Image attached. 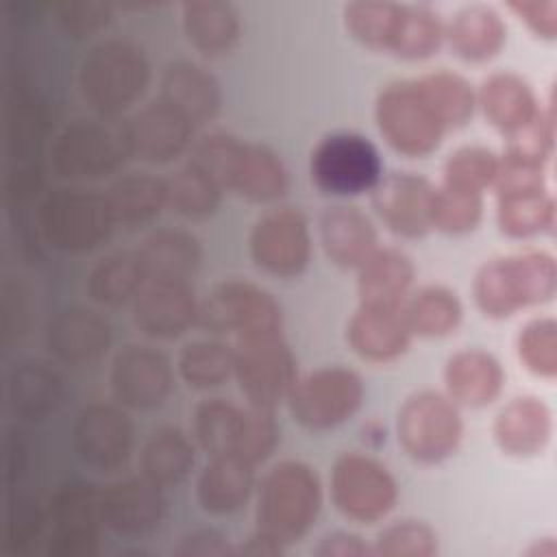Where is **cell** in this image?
<instances>
[{
    "label": "cell",
    "instance_id": "cell-22",
    "mask_svg": "<svg viewBox=\"0 0 557 557\" xmlns=\"http://www.w3.org/2000/svg\"><path fill=\"white\" fill-rule=\"evenodd\" d=\"M165 490L146 479L126 476L102 490L104 529L120 537H141L152 533L168 509Z\"/></svg>",
    "mask_w": 557,
    "mask_h": 557
},
{
    "label": "cell",
    "instance_id": "cell-13",
    "mask_svg": "<svg viewBox=\"0 0 557 557\" xmlns=\"http://www.w3.org/2000/svg\"><path fill=\"white\" fill-rule=\"evenodd\" d=\"M233 352V376L248 405L274 409L287 400L298 374L296 357L281 333L235 339Z\"/></svg>",
    "mask_w": 557,
    "mask_h": 557
},
{
    "label": "cell",
    "instance_id": "cell-38",
    "mask_svg": "<svg viewBox=\"0 0 557 557\" xmlns=\"http://www.w3.org/2000/svg\"><path fill=\"white\" fill-rule=\"evenodd\" d=\"M246 429V407L224 398H207L194 411V437L209 457L237 455Z\"/></svg>",
    "mask_w": 557,
    "mask_h": 557
},
{
    "label": "cell",
    "instance_id": "cell-21",
    "mask_svg": "<svg viewBox=\"0 0 557 557\" xmlns=\"http://www.w3.org/2000/svg\"><path fill=\"white\" fill-rule=\"evenodd\" d=\"M113 331L104 315L89 307L72 305L57 311L44 331L46 350L61 363L89 366L111 348Z\"/></svg>",
    "mask_w": 557,
    "mask_h": 557
},
{
    "label": "cell",
    "instance_id": "cell-15",
    "mask_svg": "<svg viewBox=\"0 0 557 557\" xmlns=\"http://www.w3.org/2000/svg\"><path fill=\"white\" fill-rule=\"evenodd\" d=\"M248 252L268 276H300L311 261V233L305 215L289 207L268 211L250 231Z\"/></svg>",
    "mask_w": 557,
    "mask_h": 557
},
{
    "label": "cell",
    "instance_id": "cell-36",
    "mask_svg": "<svg viewBox=\"0 0 557 557\" xmlns=\"http://www.w3.org/2000/svg\"><path fill=\"white\" fill-rule=\"evenodd\" d=\"M148 274L135 250H117L100 259L87 276L89 298L107 309L131 305L146 285Z\"/></svg>",
    "mask_w": 557,
    "mask_h": 557
},
{
    "label": "cell",
    "instance_id": "cell-6",
    "mask_svg": "<svg viewBox=\"0 0 557 557\" xmlns=\"http://www.w3.org/2000/svg\"><path fill=\"white\" fill-rule=\"evenodd\" d=\"M133 157L126 122L107 117L74 120L63 126L50 146L57 176L67 181H96L115 174Z\"/></svg>",
    "mask_w": 557,
    "mask_h": 557
},
{
    "label": "cell",
    "instance_id": "cell-16",
    "mask_svg": "<svg viewBox=\"0 0 557 557\" xmlns=\"http://www.w3.org/2000/svg\"><path fill=\"white\" fill-rule=\"evenodd\" d=\"M76 457L94 472H115L133 455L135 426L122 405L91 403L81 409L72 429Z\"/></svg>",
    "mask_w": 557,
    "mask_h": 557
},
{
    "label": "cell",
    "instance_id": "cell-27",
    "mask_svg": "<svg viewBox=\"0 0 557 557\" xmlns=\"http://www.w3.org/2000/svg\"><path fill=\"white\" fill-rule=\"evenodd\" d=\"M492 433L505 455L535 457L550 442L553 413L537 396H516L496 413Z\"/></svg>",
    "mask_w": 557,
    "mask_h": 557
},
{
    "label": "cell",
    "instance_id": "cell-49",
    "mask_svg": "<svg viewBox=\"0 0 557 557\" xmlns=\"http://www.w3.org/2000/svg\"><path fill=\"white\" fill-rule=\"evenodd\" d=\"M372 548L374 555L383 557H433L437 553V533L422 520L405 518L387 524Z\"/></svg>",
    "mask_w": 557,
    "mask_h": 557
},
{
    "label": "cell",
    "instance_id": "cell-29",
    "mask_svg": "<svg viewBox=\"0 0 557 557\" xmlns=\"http://www.w3.org/2000/svg\"><path fill=\"white\" fill-rule=\"evenodd\" d=\"M476 104L481 107L485 120L505 137L527 126L542 109L531 83L524 76L507 70L494 72L481 83Z\"/></svg>",
    "mask_w": 557,
    "mask_h": 557
},
{
    "label": "cell",
    "instance_id": "cell-56",
    "mask_svg": "<svg viewBox=\"0 0 557 557\" xmlns=\"http://www.w3.org/2000/svg\"><path fill=\"white\" fill-rule=\"evenodd\" d=\"M313 553L320 557H363L374 555V548L350 531H333L320 540Z\"/></svg>",
    "mask_w": 557,
    "mask_h": 557
},
{
    "label": "cell",
    "instance_id": "cell-23",
    "mask_svg": "<svg viewBox=\"0 0 557 557\" xmlns=\"http://www.w3.org/2000/svg\"><path fill=\"white\" fill-rule=\"evenodd\" d=\"M411 331L403 307L359 305L346 324V342L352 352L370 363H389L411 346Z\"/></svg>",
    "mask_w": 557,
    "mask_h": 557
},
{
    "label": "cell",
    "instance_id": "cell-31",
    "mask_svg": "<svg viewBox=\"0 0 557 557\" xmlns=\"http://www.w3.org/2000/svg\"><path fill=\"white\" fill-rule=\"evenodd\" d=\"M446 44L466 63H487L507 44V24L490 4H468L446 24Z\"/></svg>",
    "mask_w": 557,
    "mask_h": 557
},
{
    "label": "cell",
    "instance_id": "cell-20",
    "mask_svg": "<svg viewBox=\"0 0 557 557\" xmlns=\"http://www.w3.org/2000/svg\"><path fill=\"white\" fill-rule=\"evenodd\" d=\"M124 122L133 157L152 165H165L178 159L189 148L196 128L161 98L139 107Z\"/></svg>",
    "mask_w": 557,
    "mask_h": 557
},
{
    "label": "cell",
    "instance_id": "cell-17",
    "mask_svg": "<svg viewBox=\"0 0 557 557\" xmlns=\"http://www.w3.org/2000/svg\"><path fill=\"white\" fill-rule=\"evenodd\" d=\"M111 392L124 409H159L174 389V368L165 352L148 344L120 348L109 370Z\"/></svg>",
    "mask_w": 557,
    "mask_h": 557
},
{
    "label": "cell",
    "instance_id": "cell-1",
    "mask_svg": "<svg viewBox=\"0 0 557 557\" xmlns=\"http://www.w3.org/2000/svg\"><path fill=\"white\" fill-rule=\"evenodd\" d=\"M322 509V483L305 461L274 463L257 485L255 533L278 553L300 542Z\"/></svg>",
    "mask_w": 557,
    "mask_h": 557
},
{
    "label": "cell",
    "instance_id": "cell-40",
    "mask_svg": "<svg viewBox=\"0 0 557 557\" xmlns=\"http://www.w3.org/2000/svg\"><path fill=\"white\" fill-rule=\"evenodd\" d=\"M413 85L446 131L466 126L474 115L476 91L461 74L450 70H435L413 78Z\"/></svg>",
    "mask_w": 557,
    "mask_h": 557
},
{
    "label": "cell",
    "instance_id": "cell-34",
    "mask_svg": "<svg viewBox=\"0 0 557 557\" xmlns=\"http://www.w3.org/2000/svg\"><path fill=\"white\" fill-rule=\"evenodd\" d=\"M148 281H189L202 263L200 239L185 228H154L137 248Z\"/></svg>",
    "mask_w": 557,
    "mask_h": 557
},
{
    "label": "cell",
    "instance_id": "cell-30",
    "mask_svg": "<svg viewBox=\"0 0 557 557\" xmlns=\"http://www.w3.org/2000/svg\"><path fill=\"white\" fill-rule=\"evenodd\" d=\"M181 24L189 46L209 59L228 54L242 39L239 11L226 0L183 2Z\"/></svg>",
    "mask_w": 557,
    "mask_h": 557
},
{
    "label": "cell",
    "instance_id": "cell-11",
    "mask_svg": "<svg viewBox=\"0 0 557 557\" xmlns=\"http://www.w3.org/2000/svg\"><path fill=\"white\" fill-rule=\"evenodd\" d=\"M361 376L344 366H324L298 376L287 407L292 418L309 431H331L348 422L363 405Z\"/></svg>",
    "mask_w": 557,
    "mask_h": 557
},
{
    "label": "cell",
    "instance_id": "cell-57",
    "mask_svg": "<svg viewBox=\"0 0 557 557\" xmlns=\"http://www.w3.org/2000/svg\"><path fill=\"white\" fill-rule=\"evenodd\" d=\"M24 468H26V448L20 442V437L17 440L9 437V442H7V479H9V483H13L15 476L20 479Z\"/></svg>",
    "mask_w": 557,
    "mask_h": 557
},
{
    "label": "cell",
    "instance_id": "cell-7",
    "mask_svg": "<svg viewBox=\"0 0 557 557\" xmlns=\"http://www.w3.org/2000/svg\"><path fill=\"white\" fill-rule=\"evenodd\" d=\"M396 437L418 463H440L457 453L463 440L459 407L440 392L422 389L405 398L396 413Z\"/></svg>",
    "mask_w": 557,
    "mask_h": 557
},
{
    "label": "cell",
    "instance_id": "cell-52",
    "mask_svg": "<svg viewBox=\"0 0 557 557\" xmlns=\"http://www.w3.org/2000/svg\"><path fill=\"white\" fill-rule=\"evenodd\" d=\"M278 444V424L274 420V409L246 407V429L239 448V457L259 466L265 461Z\"/></svg>",
    "mask_w": 557,
    "mask_h": 557
},
{
    "label": "cell",
    "instance_id": "cell-5",
    "mask_svg": "<svg viewBox=\"0 0 557 557\" xmlns=\"http://www.w3.org/2000/svg\"><path fill=\"white\" fill-rule=\"evenodd\" d=\"M115 220L104 194L78 187L50 191L37 209V231L41 239L65 255H85L104 244Z\"/></svg>",
    "mask_w": 557,
    "mask_h": 557
},
{
    "label": "cell",
    "instance_id": "cell-39",
    "mask_svg": "<svg viewBox=\"0 0 557 557\" xmlns=\"http://www.w3.org/2000/svg\"><path fill=\"white\" fill-rule=\"evenodd\" d=\"M403 315L418 337H446L457 331L463 318L459 296L444 285H426L403 302Z\"/></svg>",
    "mask_w": 557,
    "mask_h": 557
},
{
    "label": "cell",
    "instance_id": "cell-55",
    "mask_svg": "<svg viewBox=\"0 0 557 557\" xmlns=\"http://www.w3.org/2000/svg\"><path fill=\"white\" fill-rule=\"evenodd\" d=\"M178 555H196V557H209V555H233L237 548L231 544L228 535L218 529H196L181 537V544L176 548Z\"/></svg>",
    "mask_w": 557,
    "mask_h": 557
},
{
    "label": "cell",
    "instance_id": "cell-2",
    "mask_svg": "<svg viewBox=\"0 0 557 557\" xmlns=\"http://www.w3.org/2000/svg\"><path fill=\"white\" fill-rule=\"evenodd\" d=\"M222 189L268 205L285 196L289 176L283 159L265 144L244 141L231 133H211L196 144L194 157Z\"/></svg>",
    "mask_w": 557,
    "mask_h": 557
},
{
    "label": "cell",
    "instance_id": "cell-4",
    "mask_svg": "<svg viewBox=\"0 0 557 557\" xmlns=\"http://www.w3.org/2000/svg\"><path fill=\"white\" fill-rule=\"evenodd\" d=\"M557 292V263L546 250H524L487 259L474 274L479 311L505 320L522 309L550 302Z\"/></svg>",
    "mask_w": 557,
    "mask_h": 557
},
{
    "label": "cell",
    "instance_id": "cell-25",
    "mask_svg": "<svg viewBox=\"0 0 557 557\" xmlns=\"http://www.w3.org/2000/svg\"><path fill=\"white\" fill-rule=\"evenodd\" d=\"M505 385L500 361L483 348H463L444 363L446 396L457 407L481 409L492 405Z\"/></svg>",
    "mask_w": 557,
    "mask_h": 557
},
{
    "label": "cell",
    "instance_id": "cell-35",
    "mask_svg": "<svg viewBox=\"0 0 557 557\" xmlns=\"http://www.w3.org/2000/svg\"><path fill=\"white\" fill-rule=\"evenodd\" d=\"M104 196L117 226H144L168 207V178L150 172L124 174L111 183Z\"/></svg>",
    "mask_w": 557,
    "mask_h": 557
},
{
    "label": "cell",
    "instance_id": "cell-45",
    "mask_svg": "<svg viewBox=\"0 0 557 557\" xmlns=\"http://www.w3.org/2000/svg\"><path fill=\"white\" fill-rule=\"evenodd\" d=\"M403 13L400 2L387 0H357L344 4L342 17L348 35L372 52H389L398 20Z\"/></svg>",
    "mask_w": 557,
    "mask_h": 557
},
{
    "label": "cell",
    "instance_id": "cell-12",
    "mask_svg": "<svg viewBox=\"0 0 557 557\" xmlns=\"http://www.w3.org/2000/svg\"><path fill=\"white\" fill-rule=\"evenodd\" d=\"M331 500L357 524L383 520L398 500V483L389 468L363 453H344L331 470Z\"/></svg>",
    "mask_w": 557,
    "mask_h": 557
},
{
    "label": "cell",
    "instance_id": "cell-3",
    "mask_svg": "<svg viewBox=\"0 0 557 557\" xmlns=\"http://www.w3.org/2000/svg\"><path fill=\"white\" fill-rule=\"evenodd\" d=\"M152 67L146 50L131 39L94 44L78 65V89L98 117L115 120L148 91Z\"/></svg>",
    "mask_w": 557,
    "mask_h": 557
},
{
    "label": "cell",
    "instance_id": "cell-42",
    "mask_svg": "<svg viewBox=\"0 0 557 557\" xmlns=\"http://www.w3.org/2000/svg\"><path fill=\"white\" fill-rule=\"evenodd\" d=\"M235 370L233 346L220 339H194L183 346L176 359V372L191 389H215L224 385Z\"/></svg>",
    "mask_w": 557,
    "mask_h": 557
},
{
    "label": "cell",
    "instance_id": "cell-44",
    "mask_svg": "<svg viewBox=\"0 0 557 557\" xmlns=\"http://www.w3.org/2000/svg\"><path fill=\"white\" fill-rule=\"evenodd\" d=\"M496 224L511 239H529L542 235L555 224V198L548 189L500 196L496 207Z\"/></svg>",
    "mask_w": 557,
    "mask_h": 557
},
{
    "label": "cell",
    "instance_id": "cell-33",
    "mask_svg": "<svg viewBox=\"0 0 557 557\" xmlns=\"http://www.w3.org/2000/svg\"><path fill=\"white\" fill-rule=\"evenodd\" d=\"M416 278V265L400 248H379L357 270L359 305L403 307Z\"/></svg>",
    "mask_w": 557,
    "mask_h": 557
},
{
    "label": "cell",
    "instance_id": "cell-28",
    "mask_svg": "<svg viewBox=\"0 0 557 557\" xmlns=\"http://www.w3.org/2000/svg\"><path fill=\"white\" fill-rule=\"evenodd\" d=\"M250 461L237 455L209 457L196 481V500L209 516H233L242 511L257 490V476Z\"/></svg>",
    "mask_w": 557,
    "mask_h": 557
},
{
    "label": "cell",
    "instance_id": "cell-14",
    "mask_svg": "<svg viewBox=\"0 0 557 557\" xmlns=\"http://www.w3.org/2000/svg\"><path fill=\"white\" fill-rule=\"evenodd\" d=\"M52 533L46 553L50 557H91L100 544L102 490L89 481L63 483L48 507Z\"/></svg>",
    "mask_w": 557,
    "mask_h": 557
},
{
    "label": "cell",
    "instance_id": "cell-32",
    "mask_svg": "<svg viewBox=\"0 0 557 557\" xmlns=\"http://www.w3.org/2000/svg\"><path fill=\"white\" fill-rule=\"evenodd\" d=\"M65 385L57 370L39 361L17 363L7 379V400L11 411L28 422H41L59 411Z\"/></svg>",
    "mask_w": 557,
    "mask_h": 557
},
{
    "label": "cell",
    "instance_id": "cell-47",
    "mask_svg": "<svg viewBox=\"0 0 557 557\" xmlns=\"http://www.w3.org/2000/svg\"><path fill=\"white\" fill-rule=\"evenodd\" d=\"M516 352L520 363L540 379H555L557 374V322L548 315L529 320L518 337Z\"/></svg>",
    "mask_w": 557,
    "mask_h": 557
},
{
    "label": "cell",
    "instance_id": "cell-46",
    "mask_svg": "<svg viewBox=\"0 0 557 557\" xmlns=\"http://www.w3.org/2000/svg\"><path fill=\"white\" fill-rule=\"evenodd\" d=\"M500 157L483 146H461L453 150L442 168L444 183L448 187L483 194L494 185Z\"/></svg>",
    "mask_w": 557,
    "mask_h": 557
},
{
    "label": "cell",
    "instance_id": "cell-58",
    "mask_svg": "<svg viewBox=\"0 0 557 557\" xmlns=\"http://www.w3.org/2000/svg\"><path fill=\"white\" fill-rule=\"evenodd\" d=\"M557 553V544L553 537H544L542 542H535L531 548H529V555H542V557H555Z\"/></svg>",
    "mask_w": 557,
    "mask_h": 557
},
{
    "label": "cell",
    "instance_id": "cell-9",
    "mask_svg": "<svg viewBox=\"0 0 557 557\" xmlns=\"http://www.w3.org/2000/svg\"><path fill=\"white\" fill-rule=\"evenodd\" d=\"M198 324L215 335L257 337L283 331V309L263 287L231 278L218 283L198 307Z\"/></svg>",
    "mask_w": 557,
    "mask_h": 557
},
{
    "label": "cell",
    "instance_id": "cell-54",
    "mask_svg": "<svg viewBox=\"0 0 557 557\" xmlns=\"http://www.w3.org/2000/svg\"><path fill=\"white\" fill-rule=\"evenodd\" d=\"M507 7L533 35L542 39H555L557 35L555 0H513Z\"/></svg>",
    "mask_w": 557,
    "mask_h": 557
},
{
    "label": "cell",
    "instance_id": "cell-24",
    "mask_svg": "<svg viewBox=\"0 0 557 557\" xmlns=\"http://www.w3.org/2000/svg\"><path fill=\"white\" fill-rule=\"evenodd\" d=\"M318 233L326 259L342 270H359L381 248L372 220L350 205L324 209Z\"/></svg>",
    "mask_w": 557,
    "mask_h": 557
},
{
    "label": "cell",
    "instance_id": "cell-19",
    "mask_svg": "<svg viewBox=\"0 0 557 557\" xmlns=\"http://www.w3.org/2000/svg\"><path fill=\"white\" fill-rule=\"evenodd\" d=\"M198 307L189 281L150 278L131 302V320L150 339H174L198 322Z\"/></svg>",
    "mask_w": 557,
    "mask_h": 557
},
{
    "label": "cell",
    "instance_id": "cell-51",
    "mask_svg": "<svg viewBox=\"0 0 557 557\" xmlns=\"http://www.w3.org/2000/svg\"><path fill=\"white\" fill-rule=\"evenodd\" d=\"M61 30L72 39H87L104 30L113 17L109 2L96 0H67L54 7Z\"/></svg>",
    "mask_w": 557,
    "mask_h": 557
},
{
    "label": "cell",
    "instance_id": "cell-53",
    "mask_svg": "<svg viewBox=\"0 0 557 557\" xmlns=\"http://www.w3.org/2000/svg\"><path fill=\"white\" fill-rule=\"evenodd\" d=\"M46 522V513L39 503L30 496H17L11 500L7 513V550H26L33 542L39 540Z\"/></svg>",
    "mask_w": 557,
    "mask_h": 557
},
{
    "label": "cell",
    "instance_id": "cell-43",
    "mask_svg": "<svg viewBox=\"0 0 557 557\" xmlns=\"http://www.w3.org/2000/svg\"><path fill=\"white\" fill-rule=\"evenodd\" d=\"M222 191L205 168L189 161L168 178V207L185 220H205L218 211Z\"/></svg>",
    "mask_w": 557,
    "mask_h": 557
},
{
    "label": "cell",
    "instance_id": "cell-41",
    "mask_svg": "<svg viewBox=\"0 0 557 557\" xmlns=\"http://www.w3.org/2000/svg\"><path fill=\"white\" fill-rule=\"evenodd\" d=\"M446 41L442 15L426 4H403L398 28L387 54L403 61H424L440 52Z\"/></svg>",
    "mask_w": 557,
    "mask_h": 557
},
{
    "label": "cell",
    "instance_id": "cell-48",
    "mask_svg": "<svg viewBox=\"0 0 557 557\" xmlns=\"http://www.w3.org/2000/svg\"><path fill=\"white\" fill-rule=\"evenodd\" d=\"M483 218V194L457 189V187H435L433 198V228L446 235H466L481 224Z\"/></svg>",
    "mask_w": 557,
    "mask_h": 557
},
{
    "label": "cell",
    "instance_id": "cell-8",
    "mask_svg": "<svg viewBox=\"0 0 557 557\" xmlns=\"http://www.w3.org/2000/svg\"><path fill=\"white\" fill-rule=\"evenodd\" d=\"M374 122L385 144L409 159L433 154L446 133L413 81H396L379 91Z\"/></svg>",
    "mask_w": 557,
    "mask_h": 557
},
{
    "label": "cell",
    "instance_id": "cell-50",
    "mask_svg": "<svg viewBox=\"0 0 557 557\" xmlns=\"http://www.w3.org/2000/svg\"><path fill=\"white\" fill-rule=\"evenodd\" d=\"M555 146V107L553 100L540 109V113L520 131L505 137L503 157L544 165Z\"/></svg>",
    "mask_w": 557,
    "mask_h": 557
},
{
    "label": "cell",
    "instance_id": "cell-18",
    "mask_svg": "<svg viewBox=\"0 0 557 557\" xmlns=\"http://www.w3.org/2000/svg\"><path fill=\"white\" fill-rule=\"evenodd\" d=\"M435 185L413 172L385 174L370 191L379 220L405 239L424 237L433 228Z\"/></svg>",
    "mask_w": 557,
    "mask_h": 557
},
{
    "label": "cell",
    "instance_id": "cell-10",
    "mask_svg": "<svg viewBox=\"0 0 557 557\" xmlns=\"http://www.w3.org/2000/svg\"><path fill=\"white\" fill-rule=\"evenodd\" d=\"M313 185L329 196H359L372 191L383 178L379 148L352 131L324 135L309 159Z\"/></svg>",
    "mask_w": 557,
    "mask_h": 557
},
{
    "label": "cell",
    "instance_id": "cell-26",
    "mask_svg": "<svg viewBox=\"0 0 557 557\" xmlns=\"http://www.w3.org/2000/svg\"><path fill=\"white\" fill-rule=\"evenodd\" d=\"M159 98L185 115L194 126H200L220 113L222 87L205 65L178 59L165 65Z\"/></svg>",
    "mask_w": 557,
    "mask_h": 557
},
{
    "label": "cell",
    "instance_id": "cell-37",
    "mask_svg": "<svg viewBox=\"0 0 557 557\" xmlns=\"http://www.w3.org/2000/svg\"><path fill=\"white\" fill-rule=\"evenodd\" d=\"M196 463V446L176 426L157 429L139 453V470L159 487L181 485Z\"/></svg>",
    "mask_w": 557,
    "mask_h": 557
}]
</instances>
